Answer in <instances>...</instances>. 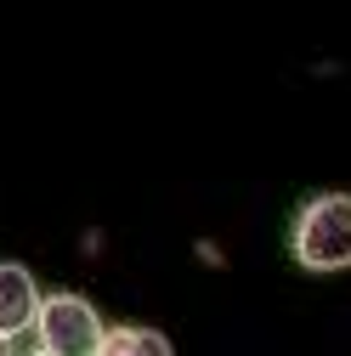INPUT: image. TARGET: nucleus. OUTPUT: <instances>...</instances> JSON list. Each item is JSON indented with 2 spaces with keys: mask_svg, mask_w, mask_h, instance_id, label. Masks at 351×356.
<instances>
[{
  "mask_svg": "<svg viewBox=\"0 0 351 356\" xmlns=\"http://www.w3.org/2000/svg\"><path fill=\"white\" fill-rule=\"evenodd\" d=\"M289 254L306 272H345L351 266V193L306 198L289 227Z\"/></svg>",
  "mask_w": 351,
  "mask_h": 356,
  "instance_id": "nucleus-1",
  "label": "nucleus"
},
{
  "mask_svg": "<svg viewBox=\"0 0 351 356\" xmlns=\"http://www.w3.org/2000/svg\"><path fill=\"white\" fill-rule=\"evenodd\" d=\"M34 334H40V350H52V356H102V345H108V323L85 294H46Z\"/></svg>",
  "mask_w": 351,
  "mask_h": 356,
  "instance_id": "nucleus-2",
  "label": "nucleus"
},
{
  "mask_svg": "<svg viewBox=\"0 0 351 356\" xmlns=\"http://www.w3.org/2000/svg\"><path fill=\"white\" fill-rule=\"evenodd\" d=\"M40 300L46 294H40L29 266L0 260V339H23L34 328V317H40Z\"/></svg>",
  "mask_w": 351,
  "mask_h": 356,
  "instance_id": "nucleus-3",
  "label": "nucleus"
},
{
  "mask_svg": "<svg viewBox=\"0 0 351 356\" xmlns=\"http://www.w3.org/2000/svg\"><path fill=\"white\" fill-rule=\"evenodd\" d=\"M119 356H176V350H170V339L159 328H125V350Z\"/></svg>",
  "mask_w": 351,
  "mask_h": 356,
  "instance_id": "nucleus-4",
  "label": "nucleus"
},
{
  "mask_svg": "<svg viewBox=\"0 0 351 356\" xmlns=\"http://www.w3.org/2000/svg\"><path fill=\"white\" fill-rule=\"evenodd\" d=\"M0 356H23V350H17V339H0Z\"/></svg>",
  "mask_w": 351,
  "mask_h": 356,
  "instance_id": "nucleus-5",
  "label": "nucleus"
},
{
  "mask_svg": "<svg viewBox=\"0 0 351 356\" xmlns=\"http://www.w3.org/2000/svg\"><path fill=\"white\" fill-rule=\"evenodd\" d=\"M23 356H52V350H23Z\"/></svg>",
  "mask_w": 351,
  "mask_h": 356,
  "instance_id": "nucleus-6",
  "label": "nucleus"
}]
</instances>
